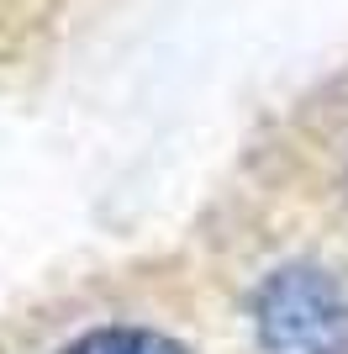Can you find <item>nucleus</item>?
Returning <instances> with one entry per match:
<instances>
[{
	"label": "nucleus",
	"instance_id": "1",
	"mask_svg": "<svg viewBox=\"0 0 348 354\" xmlns=\"http://www.w3.org/2000/svg\"><path fill=\"white\" fill-rule=\"evenodd\" d=\"M248 323L259 354H348V275L322 259H290L253 286Z\"/></svg>",
	"mask_w": 348,
	"mask_h": 354
},
{
	"label": "nucleus",
	"instance_id": "2",
	"mask_svg": "<svg viewBox=\"0 0 348 354\" xmlns=\"http://www.w3.org/2000/svg\"><path fill=\"white\" fill-rule=\"evenodd\" d=\"M53 354H190V349L143 323H95L85 333L64 339Z\"/></svg>",
	"mask_w": 348,
	"mask_h": 354
}]
</instances>
